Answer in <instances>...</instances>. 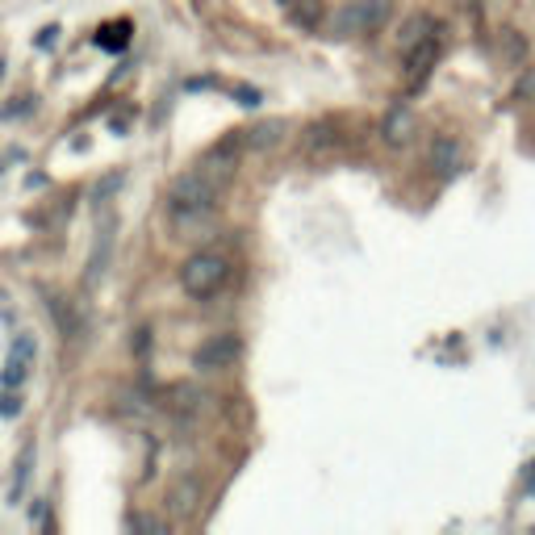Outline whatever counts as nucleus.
Segmentation results:
<instances>
[{
    "label": "nucleus",
    "instance_id": "nucleus-11",
    "mask_svg": "<svg viewBox=\"0 0 535 535\" xmlns=\"http://www.w3.org/2000/svg\"><path fill=\"white\" fill-rule=\"evenodd\" d=\"M46 306H51V314H55L59 335H63V339H80L84 322H80V314H76V306H72V301H63V297H51Z\"/></svg>",
    "mask_w": 535,
    "mask_h": 535
},
{
    "label": "nucleus",
    "instance_id": "nucleus-1",
    "mask_svg": "<svg viewBox=\"0 0 535 535\" xmlns=\"http://www.w3.org/2000/svg\"><path fill=\"white\" fill-rule=\"evenodd\" d=\"M218 193L222 185L205 167L176 176L167 188V222H172L176 239H197L201 230L214 226V209H218Z\"/></svg>",
    "mask_w": 535,
    "mask_h": 535
},
{
    "label": "nucleus",
    "instance_id": "nucleus-13",
    "mask_svg": "<svg viewBox=\"0 0 535 535\" xmlns=\"http://www.w3.org/2000/svg\"><path fill=\"white\" fill-rule=\"evenodd\" d=\"M30 464H33V444H25L17 452V464H13V485H9V502H22L25 481H30Z\"/></svg>",
    "mask_w": 535,
    "mask_h": 535
},
{
    "label": "nucleus",
    "instance_id": "nucleus-3",
    "mask_svg": "<svg viewBox=\"0 0 535 535\" xmlns=\"http://www.w3.org/2000/svg\"><path fill=\"white\" fill-rule=\"evenodd\" d=\"M394 5L389 0H348L330 13V33L335 38H360V33H377L389 22Z\"/></svg>",
    "mask_w": 535,
    "mask_h": 535
},
{
    "label": "nucleus",
    "instance_id": "nucleus-5",
    "mask_svg": "<svg viewBox=\"0 0 535 535\" xmlns=\"http://www.w3.org/2000/svg\"><path fill=\"white\" fill-rule=\"evenodd\" d=\"M435 63H439V30L426 33L423 43H415L410 51H406V80L418 88L426 76H431V67Z\"/></svg>",
    "mask_w": 535,
    "mask_h": 535
},
{
    "label": "nucleus",
    "instance_id": "nucleus-16",
    "mask_svg": "<svg viewBox=\"0 0 535 535\" xmlns=\"http://www.w3.org/2000/svg\"><path fill=\"white\" fill-rule=\"evenodd\" d=\"M0 415H5V418L22 415V402H17V394H0Z\"/></svg>",
    "mask_w": 535,
    "mask_h": 535
},
{
    "label": "nucleus",
    "instance_id": "nucleus-10",
    "mask_svg": "<svg viewBox=\"0 0 535 535\" xmlns=\"http://www.w3.org/2000/svg\"><path fill=\"white\" fill-rule=\"evenodd\" d=\"M33 360V339L30 335H17L13 339V351H9V360H5V385L9 389H17V385L25 381V364Z\"/></svg>",
    "mask_w": 535,
    "mask_h": 535
},
{
    "label": "nucleus",
    "instance_id": "nucleus-17",
    "mask_svg": "<svg viewBox=\"0 0 535 535\" xmlns=\"http://www.w3.org/2000/svg\"><path fill=\"white\" fill-rule=\"evenodd\" d=\"M130 527H139V531H164V523H155V519H142V514H134Z\"/></svg>",
    "mask_w": 535,
    "mask_h": 535
},
{
    "label": "nucleus",
    "instance_id": "nucleus-9",
    "mask_svg": "<svg viewBox=\"0 0 535 535\" xmlns=\"http://www.w3.org/2000/svg\"><path fill=\"white\" fill-rule=\"evenodd\" d=\"M426 159H431V172L439 176V180H452V176L460 172V142L456 139H435L431 142V151H426Z\"/></svg>",
    "mask_w": 535,
    "mask_h": 535
},
{
    "label": "nucleus",
    "instance_id": "nucleus-15",
    "mask_svg": "<svg viewBox=\"0 0 535 535\" xmlns=\"http://www.w3.org/2000/svg\"><path fill=\"white\" fill-rule=\"evenodd\" d=\"M514 100H535V67H527L519 84H514Z\"/></svg>",
    "mask_w": 535,
    "mask_h": 535
},
{
    "label": "nucleus",
    "instance_id": "nucleus-12",
    "mask_svg": "<svg viewBox=\"0 0 535 535\" xmlns=\"http://www.w3.org/2000/svg\"><path fill=\"white\" fill-rule=\"evenodd\" d=\"M439 25L431 22V17H426V13H415V17H410V22L402 25V33H397V46H402V51H410V46L415 43H423L426 33H435Z\"/></svg>",
    "mask_w": 535,
    "mask_h": 535
},
{
    "label": "nucleus",
    "instance_id": "nucleus-4",
    "mask_svg": "<svg viewBox=\"0 0 535 535\" xmlns=\"http://www.w3.org/2000/svg\"><path fill=\"white\" fill-rule=\"evenodd\" d=\"M234 360H239V339H234V335H214V339H205V343L197 348V356H193V364H197L201 372L230 368Z\"/></svg>",
    "mask_w": 535,
    "mask_h": 535
},
{
    "label": "nucleus",
    "instance_id": "nucleus-7",
    "mask_svg": "<svg viewBox=\"0 0 535 535\" xmlns=\"http://www.w3.org/2000/svg\"><path fill=\"white\" fill-rule=\"evenodd\" d=\"M113 218H105V226L97 230V243H92V255H88V272H84V284L92 289V284L105 276V268H110V260H113Z\"/></svg>",
    "mask_w": 535,
    "mask_h": 535
},
{
    "label": "nucleus",
    "instance_id": "nucleus-14",
    "mask_svg": "<svg viewBox=\"0 0 535 535\" xmlns=\"http://www.w3.org/2000/svg\"><path fill=\"white\" fill-rule=\"evenodd\" d=\"M498 46H502V59L511 67H519L527 59V38L519 30H502V33H498Z\"/></svg>",
    "mask_w": 535,
    "mask_h": 535
},
{
    "label": "nucleus",
    "instance_id": "nucleus-2",
    "mask_svg": "<svg viewBox=\"0 0 535 535\" xmlns=\"http://www.w3.org/2000/svg\"><path fill=\"white\" fill-rule=\"evenodd\" d=\"M230 281V260L218 252H197L188 255L185 268H180V289H185L193 301H209L218 297Z\"/></svg>",
    "mask_w": 535,
    "mask_h": 535
},
{
    "label": "nucleus",
    "instance_id": "nucleus-6",
    "mask_svg": "<svg viewBox=\"0 0 535 535\" xmlns=\"http://www.w3.org/2000/svg\"><path fill=\"white\" fill-rule=\"evenodd\" d=\"M197 506H201V481L197 477H180L172 490H167V514H172V519H180V523H185V519H193V514H197Z\"/></svg>",
    "mask_w": 535,
    "mask_h": 535
},
{
    "label": "nucleus",
    "instance_id": "nucleus-18",
    "mask_svg": "<svg viewBox=\"0 0 535 535\" xmlns=\"http://www.w3.org/2000/svg\"><path fill=\"white\" fill-rule=\"evenodd\" d=\"M276 130H281V126H263V130H255V134H260L255 142H276Z\"/></svg>",
    "mask_w": 535,
    "mask_h": 535
},
{
    "label": "nucleus",
    "instance_id": "nucleus-8",
    "mask_svg": "<svg viewBox=\"0 0 535 535\" xmlns=\"http://www.w3.org/2000/svg\"><path fill=\"white\" fill-rule=\"evenodd\" d=\"M415 130H418V121H415V113L406 110V105H394V110L385 113V121H381V139L389 142V147H406V142L415 139Z\"/></svg>",
    "mask_w": 535,
    "mask_h": 535
}]
</instances>
